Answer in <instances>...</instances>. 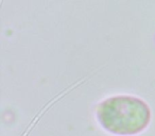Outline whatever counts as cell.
Listing matches in <instances>:
<instances>
[{"label":"cell","instance_id":"7a4b0ae2","mask_svg":"<svg viewBox=\"0 0 155 136\" xmlns=\"http://www.w3.org/2000/svg\"><path fill=\"white\" fill-rule=\"evenodd\" d=\"M2 1H3V0H1V2H2Z\"/></svg>","mask_w":155,"mask_h":136},{"label":"cell","instance_id":"6da1fadb","mask_svg":"<svg viewBox=\"0 0 155 136\" xmlns=\"http://www.w3.org/2000/svg\"><path fill=\"white\" fill-rule=\"evenodd\" d=\"M97 117L100 124L117 135H134L147 128L151 112L148 104L139 98L118 96L99 104Z\"/></svg>","mask_w":155,"mask_h":136}]
</instances>
